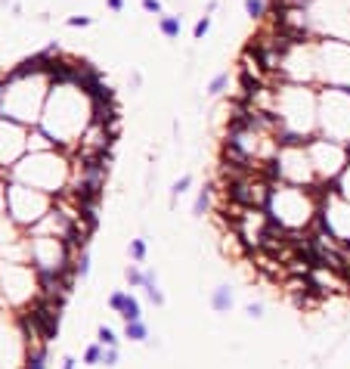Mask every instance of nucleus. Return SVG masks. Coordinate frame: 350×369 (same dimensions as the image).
Instances as JSON below:
<instances>
[{
    "mask_svg": "<svg viewBox=\"0 0 350 369\" xmlns=\"http://www.w3.org/2000/svg\"><path fill=\"white\" fill-rule=\"evenodd\" d=\"M226 199L239 208H264L270 211V202H273V190L261 180H251V177H242V180H232L226 187Z\"/></svg>",
    "mask_w": 350,
    "mask_h": 369,
    "instance_id": "nucleus-1",
    "label": "nucleus"
},
{
    "mask_svg": "<svg viewBox=\"0 0 350 369\" xmlns=\"http://www.w3.org/2000/svg\"><path fill=\"white\" fill-rule=\"evenodd\" d=\"M229 84V75H226V71H220V75L208 84V94H223V87Z\"/></svg>",
    "mask_w": 350,
    "mask_h": 369,
    "instance_id": "nucleus-9",
    "label": "nucleus"
},
{
    "mask_svg": "<svg viewBox=\"0 0 350 369\" xmlns=\"http://www.w3.org/2000/svg\"><path fill=\"white\" fill-rule=\"evenodd\" d=\"M245 13L257 22V19H264V16H267V4H264V0H245Z\"/></svg>",
    "mask_w": 350,
    "mask_h": 369,
    "instance_id": "nucleus-5",
    "label": "nucleus"
},
{
    "mask_svg": "<svg viewBox=\"0 0 350 369\" xmlns=\"http://www.w3.org/2000/svg\"><path fill=\"white\" fill-rule=\"evenodd\" d=\"M99 341H102V344H108V347H115V341H118V338H115V332H112V329H105V326H102V329H99Z\"/></svg>",
    "mask_w": 350,
    "mask_h": 369,
    "instance_id": "nucleus-12",
    "label": "nucleus"
},
{
    "mask_svg": "<svg viewBox=\"0 0 350 369\" xmlns=\"http://www.w3.org/2000/svg\"><path fill=\"white\" fill-rule=\"evenodd\" d=\"M62 363H65V366H62V369H75V360H71V357H65V360H62Z\"/></svg>",
    "mask_w": 350,
    "mask_h": 369,
    "instance_id": "nucleus-23",
    "label": "nucleus"
},
{
    "mask_svg": "<svg viewBox=\"0 0 350 369\" xmlns=\"http://www.w3.org/2000/svg\"><path fill=\"white\" fill-rule=\"evenodd\" d=\"M108 10H115V13H121V10H124V0H108Z\"/></svg>",
    "mask_w": 350,
    "mask_h": 369,
    "instance_id": "nucleus-22",
    "label": "nucleus"
},
{
    "mask_svg": "<svg viewBox=\"0 0 350 369\" xmlns=\"http://www.w3.org/2000/svg\"><path fill=\"white\" fill-rule=\"evenodd\" d=\"M127 276H131V286H140L143 283V273H137V270H127Z\"/></svg>",
    "mask_w": 350,
    "mask_h": 369,
    "instance_id": "nucleus-20",
    "label": "nucleus"
},
{
    "mask_svg": "<svg viewBox=\"0 0 350 369\" xmlns=\"http://www.w3.org/2000/svg\"><path fill=\"white\" fill-rule=\"evenodd\" d=\"M59 304L62 301L44 298V301H38V304L31 307V317H34V323L41 326L44 341H53V338H56V332H59Z\"/></svg>",
    "mask_w": 350,
    "mask_h": 369,
    "instance_id": "nucleus-2",
    "label": "nucleus"
},
{
    "mask_svg": "<svg viewBox=\"0 0 350 369\" xmlns=\"http://www.w3.org/2000/svg\"><path fill=\"white\" fill-rule=\"evenodd\" d=\"M131 254L137 257V261H143V257H146V242H143V239H137V242H131Z\"/></svg>",
    "mask_w": 350,
    "mask_h": 369,
    "instance_id": "nucleus-13",
    "label": "nucleus"
},
{
    "mask_svg": "<svg viewBox=\"0 0 350 369\" xmlns=\"http://www.w3.org/2000/svg\"><path fill=\"white\" fill-rule=\"evenodd\" d=\"M115 360H118V354H115V347H112V350H108V354H102V363H108V366H112Z\"/></svg>",
    "mask_w": 350,
    "mask_h": 369,
    "instance_id": "nucleus-21",
    "label": "nucleus"
},
{
    "mask_svg": "<svg viewBox=\"0 0 350 369\" xmlns=\"http://www.w3.org/2000/svg\"><path fill=\"white\" fill-rule=\"evenodd\" d=\"M78 273L87 276L90 273V254H81V261H78Z\"/></svg>",
    "mask_w": 350,
    "mask_h": 369,
    "instance_id": "nucleus-19",
    "label": "nucleus"
},
{
    "mask_svg": "<svg viewBox=\"0 0 350 369\" xmlns=\"http://www.w3.org/2000/svg\"><path fill=\"white\" fill-rule=\"evenodd\" d=\"M90 22H93L90 16H71V19H68V25H71V28H84V25H90Z\"/></svg>",
    "mask_w": 350,
    "mask_h": 369,
    "instance_id": "nucleus-17",
    "label": "nucleus"
},
{
    "mask_svg": "<svg viewBox=\"0 0 350 369\" xmlns=\"http://www.w3.org/2000/svg\"><path fill=\"white\" fill-rule=\"evenodd\" d=\"M84 360H87V363H99V360H102V350H99L96 344H93V347H87V354H84Z\"/></svg>",
    "mask_w": 350,
    "mask_h": 369,
    "instance_id": "nucleus-15",
    "label": "nucleus"
},
{
    "mask_svg": "<svg viewBox=\"0 0 350 369\" xmlns=\"http://www.w3.org/2000/svg\"><path fill=\"white\" fill-rule=\"evenodd\" d=\"M208 28H211V19H208V16H201V19L195 22V28H192L195 41H201V38H205V34H208Z\"/></svg>",
    "mask_w": 350,
    "mask_h": 369,
    "instance_id": "nucleus-10",
    "label": "nucleus"
},
{
    "mask_svg": "<svg viewBox=\"0 0 350 369\" xmlns=\"http://www.w3.org/2000/svg\"><path fill=\"white\" fill-rule=\"evenodd\" d=\"M146 335H149V332H146V326H143L140 320H131V323H127V338H134V341H143Z\"/></svg>",
    "mask_w": 350,
    "mask_h": 369,
    "instance_id": "nucleus-6",
    "label": "nucleus"
},
{
    "mask_svg": "<svg viewBox=\"0 0 350 369\" xmlns=\"http://www.w3.org/2000/svg\"><path fill=\"white\" fill-rule=\"evenodd\" d=\"M124 304H127V295L124 292H115L112 298H108V307H112V310H124Z\"/></svg>",
    "mask_w": 350,
    "mask_h": 369,
    "instance_id": "nucleus-11",
    "label": "nucleus"
},
{
    "mask_svg": "<svg viewBox=\"0 0 350 369\" xmlns=\"http://www.w3.org/2000/svg\"><path fill=\"white\" fill-rule=\"evenodd\" d=\"M121 317L131 323V320H140V304H137V298H127V304H124V310H121Z\"/></svg>",
    "mask_w": 350,
    "mask_h": 369,
    "instance_id": "nucleus-8",
    "label": "nucleus"
},
{
    "mask_svg": "<svg viewBox=\"0 0 350 369\" xmlns=\"http://www.w3.org/2000/svg\"><path fill=\"white\" fill-rule=\"evenodd\" d=\"M211 304H214V310H229V304H232V295H229V289H226V286H220V289L214 292Z\"/></svg>",
    "mask_w": 350,
    "mask_h": 369,
    "instance_id": "nucleus-4",
    "label": "nucleus"
},
{
    "mask_svg": "<svg viewBox=\"0 0 350 369\" xmlns=\"http://www.w3.org/2000/svg\"><path fill=\"white\" fill-rule=\"evenodd\" d=\"M205 208H208V190H201V196L195 199V214H205Z\"/></svg>",
    "mask_w": 350,
    "mask_h": 369,
    "instance_id": "nucleus-16",
    "label": "nucleus"
},
{
    "mask_svg": "<svg viewBox=\"0 0 350 369\" xmlns=\"http://www.w3.org/2000/svg\"><path fill=\"white\" fill-rule=\"evenodd\" d=\"M158 28H161V34L164 38H180V16H161V22H158Z\"/></svg>",
    "mask_w": 350,
    "mask_h": 369,
    "instance_id": "nucleus-3",
    "label": "nucleus"
},
{
    "mask_svg": "<svg viewBox=\"0 0 350 369\" xmlns=\"http://www.w3.org/2000/svg\"><path fill=\"white\" fill-rule=\"evenodd\" d=\"M189 183H192V177H180V180L174 183V196H183V193L189 190Z\"/></svg>",
    "mask_w": 350,
    "mask_h": 369,
    "instance_id": "nucleus-14",
    "label": "nucleus"
},
{
    "mask_svg": "<svg viewBox=\"0 0 350 369\" xmlns=\"http://www.w3.org/2000/svg\"><path fill=\"white\" fill-rule=\"evenodd\" d=\"M143 10L146 13H161V0H143Z\"/></svg>",
    "mask_w": 350,
    "mask_h": 369,
    "instance_id": "nucleus-18",
    "label": "nucleus"
},
{
    "mask_svg": "<svg viewBox=\"0 0 350 369\" xmlns=\"http://www.w3.org/2000/svg\"><path fill=\"white\" fill-rule=\"evenodd\" d=\"M44 360H47V350L44 347H34L28 354V366L25 369H44Z\"/></svg>",
    "mask_w": 350,
    "mask_h": 369,
    "instance_id": "nucleus-7",
    "label": "nucleus"
}]
</instances>
